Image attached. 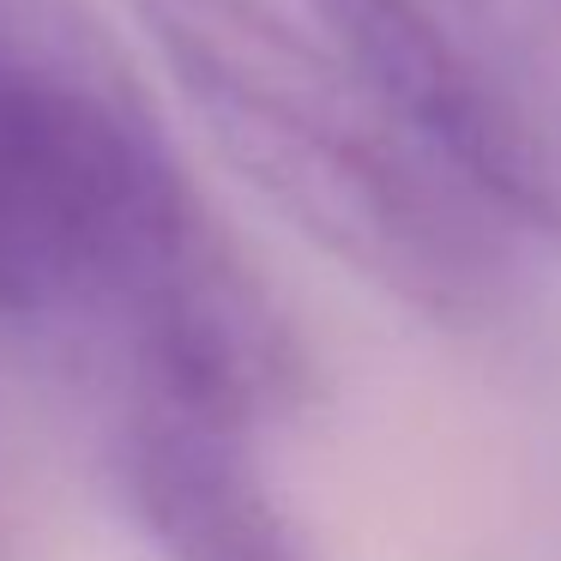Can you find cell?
Instances as JSON below:
<instances>
[{"label": "cell", "instance_id": "cell-1", "mask_svg": "<svg viewBox=\"0 0 561 561\" xmlns=\"http://www.w3.org/2000/svg\"><path fill=\"white\" fill-rule=\"evenodd\" d=\"M0 314L103 380L260 428L308 344L79 0H0Z\"/></svg>", "mask_w": 561, "mask_h": 561}, {"label": "cell", "instance_id": "cell-2", "mask_svg": "<svg viewBox=\"0 0 561 561\" xmlns=\"http://www.w3.org/2000/svg\"><path fill=\"white\" fill-rule=\"evenodd\" d=\"M127 13L230 170L308 242L440 327L495 314L489 206L339 49L266 0H127Z\"/></svg>", "mask_w": 561, "mask_h": 561}, {"label": "cell", "instance_id": "cell-3", "mask_svg": "<svg viewBox=\"0 0 561 561\" xmlns=\"http://www.w3.org/2000/svg\"><path fill=\"white\" fill-rule=\"evenodd\" d=\"M339 49L489 211L561 242V146L513 115L411 0H302Z\"/></svg>", "mask_w": 561, "mask_h": 561}, {"label": "cell", "instance_id": "cell-4", "mask_svg": "<svg viewBox=\"0 0 561 561\" xmlns=\"http://www.w3.org/2000/svg\"><path fill=\"white\" fill-rule=\"evenodd\" d=\"M115 459L146 537L170 561H314L302 525L260 477L248 423L206 404H115Z\"/></svg>", "mask_w": 561, "mask_h": 561}, {"label": "cell", "instance_id": "cell-5", "mask_svg": "<svg viewBox=\"0 0 561 561\" xmlns=\"http://www.w3.org/2000/svg\"><path fill=\"white\" fill-rule=\"evenodd\" d=\"M423 25L561 146V0H411Z\"/></svg>", "mask_w": 561, "mask_h": 561}]
</instances>
